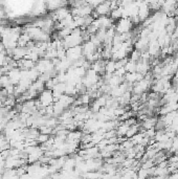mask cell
Here are the masks:
<instances>
[{"label": "cell", "mask_w": 178, "mask_h": 179, "mask_svg": "<svg viewBox=\"0 0 178 179\" xmlns=\"http://www.w3.org/2000/svg\"><path fill=\"white\" fill-rule=\"evenodd\" d=\"M134 24L132 23L130 18H120L117 20L115 24V31L120 34L128 33V31H132Z\"/></svg>", "instance_id": "1"}, {"label": "cell", "mask_w": 178, "mask_h": 179, "mask_svg": "<svg viewBox=\"0 0 178 179\" xmlns=\"http://www.w3.org/2000/svg\"><path fill=\"white\" fill-rule=\"evenodd\" d=\"M111 2L109 0H105L99 5L95 6V12L93 13V18L96 19L99 16H108L111 13Z\"/></svg>", "instance_id": "2"}, {"label": "cell", "mask_w": 178, "mask_h": 179, "mask_svg": "<svg viewBox=\"0 0 178 179\" xmlns=\"http://www.w3.org/2000/svg\"><path fill=\"white\" fill-rule=\"evenodd\" d=\"M38 102L40 103L41 107H47L49 105H52L55 103L52 90H50V89H44L43 91H41Z\"/></svg>", "instance_id": "3"}, {"label": "cell", "mask_w": 178, "mask_h": 179, "mask_svg": "<svg viewBox=\"0 0 178 179\" xmlns=\"http://www.w3.org/2000/svg\"><path fill=\"white\" fill-rule=\"evenodd\" d=\"M81 57H83V50H82L81 45H77L70 47L66 50V58L71 62L75 63L76 61H78Z\"/></svg>", "instance_id": "4"}, {"label": "cell", "mask_w": 178, "mask_h": 179, "mask_svg": "<svg viewBox=\"0 0 178 179\" xmlns=\"http://www.w3.org/2000/svg\"><path fill=\"white\" fill-rule=\"evenodd\" d=\"M96 46L94 45L91 40H88L84 43V45H82V50H83V56L87 57L89 55H92L93 52H96Z\"/></svg>", "instance_id": "5"}, {"label": "cell", "mask_w": 178, "mask_h": 179, "mask_svg": "<svg viewBox=\"0 0 178 179\" xmlns=\"http://www.w3.org/2000/svg\"><path fill=\"white\" fill-rule=\"evenodd\" d=\"M116 70L115 61L114 60H107L105 63V72L106 73H114Z\"/></svg>", "instance_id": "6"}, {"label": "cell", "mask_w": 178, "mask_h": 179, "mask_svg": "<svg viewBox=\"0 0 178 179\" xmlns=\"http://www.w3.org/2000/svg\"><path fill=\"white\" fill-rule=\"evenodd\" d=\"M139 128H141V125H138V124H134V125H131L130 127H129L128 131H127L126 133V137L127 138H131L134 134H136L137 132L139 131Z\"/></svg>", "instance_id": "7"}, {"label": "cell", "mask_w": 178, "mask_h": 179, "mask_svg": "<svg viewBox=\"0 0 178 179\" xmlns=\"http://www.w3.org/2000/svg\"><path fill=\"white\" fill-rule=\"evenodd\" d=\"M125 69L127 72H135L136 71V62L132 60H128V62L125 65Z\"/></svg>", "instance_id": "8"}, {"label": "cell", "mask_w": 178, "mask_h": 179, "mask_svg": "<svg viewBox=\"0 0 178 179\" xmlns=\"http://www.w3.org/2000/svg\"><path fill=\"white\" fill-rule=\"evenodd\" d=\"M141 52H139L138 49H133L132 52H131V56H130V60H132V61L134 62H137L141 60Z\"/></svg>", "instance_id": "9"}, {"label": "cell", "mask_w": 178, "mask_h": 179, "mask_svg": "<svg viewBox=\"0 0 178 179\" xmlns=\"http://www.w3.org/2000/svg\"><path fill=\"white\" fill-rule=\"evenodd\" d=\"M48 138H49V135L48 134H43V133H40L39 135H38L37 137V142L38 144H44V142H46L48 140Z\"/></svg>", "instance_id": "10"}, {"label": "cell", "mask_w": 178, "mask_h": 179, "mask_svg": "<svg viewBox=\"0 0 178 179\" xmlns=\"http://www.w3.org/2000/svg\"><path fill=\"white\" fill-rule=\"evenodd\" d=\"M4 50H5V47H4L3 43H2V41H0V52H4Z\"/></svg>", "instance_id": "11"}, {"label": "cell", "mask_w": 178, "mask_h": 179, "mask_svg": "<svg viewBox=\"0 0 178 179\" xmlns=\"http://www.w3.org/2000/svg\"><path fill=\"white\" fill-rule=\"evenodd\" d=\"M144 2H146V3H148V4H151L152 2H154L155 0H143Z\"/></svg>", "instance_id": "12"}]
</instances>
